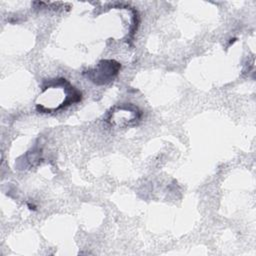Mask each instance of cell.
I'll return each mask as SVG.
<instances>
[{
  "mask_svg": "<svg viewBox=\"0 0 256 256\" xmlns=\"http://www.w3.org/2000/svg\"><path fill=\"white\" fill-rule=\"evenodd\" d=\"M141 115L142 113L137 106L132 104L118 105L111 108V110L108 112L106 121L112 126L129 127L137 124V121L140 120Z\"/></svg>",
  "mask_w": 256,
  "mask_h": 256,
  "instance_id": "6da1fadb",
  "label": "cell"
},
{
  "mask_svg": "<svg viewBox=\"0 0 256 256\" xmlns=\"http://www.w3.org/2000/svg\"><path fill=\"white\" fill-rule=\"evenodd\" d=\"M120 68V63L115 60H101L94 68L84 72V75L93 83L103 85L111 82L118 74Z\"/></svg>",
  "mask_w": 256,
  "mask_h": 256,
  "instance_id": "7a4b0ae2",
  "label": "cell"
}]
</instances>
